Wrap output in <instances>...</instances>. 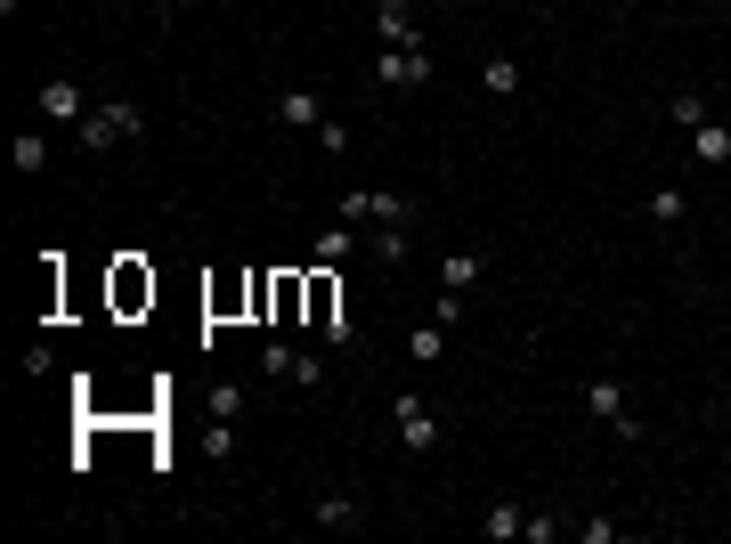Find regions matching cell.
<instances>
[{"instance_id":"cell-1","label":"cell","mask_w":731,"mask_h":544,"mask_svg":"<svg viewBox=\"0 0 731 544\" xmlns=\"http://www.w3.org/2000/svg\"><path fill=\"white\" fill-rule=\"evenodd\" d=\"M139 131H146V114L131 107V98H107V107H90V114L74 122V138L90 146V155H114V146H131Z\"/></svg>"},{"instance_id":"cell-2","label":"cell","mask_w":731,"mask_h":544,"mask_svg":"<svg viewBox=\"0 0 731 544\" xmlns=\"http://www.w3.org/2000/svg\"><path fill=\"white\" fill-rule=\"evenodd\" d=\"M261 374H268V382L325 390V358H309V349H292V342H268V349H261Z\"/></svg>"},{"instance_id":"cell-3","label":"cell","mask_w":731,"mask_h":544,"mask_svg":"<svg viewBox=\"0 0 731 544\" xmlns=\"http://www.w3.org/2000/svg\"><path fill=\"white\" fill-rule=\"evenodd\" d=\"M423 81H431V49H423V41L374 57V90H423Z\"/></svg>"},{"instance_id":"cell-4","label":"cell","mask_w":731,"mask_h":544,"mask_svg":"<svg viewBox=\"0 0 731 544\" xmlns=\"http://www.w3.org/2000/svg\"><path fill=\"white\" fill-rule=\"evenodd\" d=\"M390 423H399V438H407V455H431L439 447V414L414 399V390H399V407H390Z\"/></svg>"},{"instance_id":"cell-5","label":"cell","mask_w":731,"mask_h":544,"mask_svg":"<svg viewBox=\"0 0 731 544\" xmlns=\"http://www.w3.org/2000/svg\"><path fill=\"white\" fill-rule=\"evenodd\" d=\"M309 520H318V529H366V512H358V496H342V488H318L309 496Z\"/></svg>"},{"instance_id":"cell-6","label":"cell","mask_w":731,"mask_h":544,"mask_svg":"<svg viewBox=\"0 0 731 544\" xmlns=\"http://www.w3.org/2000/svg\"><path fill=\"white\" fill-rule=\"evenodd\" d=\"M374 33H383V49H414V0H383V9H374Z\"/></svg>"},{"instance_id":"cell-7","label":"cell","mask_w":731,"mask_h":544,"mask_svg":"<svg viewBox=\"0 0 731 544\" xmlns=\"http://www.w3.org/2000/svg\"><path fill=\"white\" fill-rule=\"evenodd\" d=\"M81 114H90L81 107V81H66V74L41 81V122H81Z\"/></svg>"},{"instance_id":"cell-8","label":"cell","mask_w":731,"mask_h":544,"mask_svg":"<svg viewBox=\"0 0 731 544\" xmlns=\"http://www.w3.org/2000/svg\"><path fill=\"white\" fill-rule=\"evenodd\" d=\"M277 122H285V131H318V122H325V98H318V90H277Z\"/></svg>"},{"instance_id":"cell-9","label":"cell","mask_w":731,"mask_h":544,"mask_svg":"<svg viewBox=\"0 0 731 544\" xmlns=\"http://www.w3.org/2000/svg\"><path fill=\"white\" fill-rule=\"evenodd\" d=\"M691 163H699V171H731V131H723V122H699V131H691Z\"/></svg>"},{"instance_id":"cell-10","label":"cell","mask_w":731,"mask_h":544,"mask_svg":"<svg viewBox=\"0 0 731 544\" xmlns=\"http://www.w3.org/2000/svg\"><path fill=\"white\" fill-rule=\"evenodd\" d=\"M585 414H594V423H625V382H610V374H601V382H585Z\"/></svg>"},{"instance_id":"cell-11","label":"cell","mask_w":731,"mask_h":544,"mask_svg":"<svg viewBox=\"0 0 731 544\" xmlns=\"http://www.w3.org/2000/svg\"><path fill=\"white\" fill-rule=\"evenodd\" d=\"M366 227H414V203H407V196H383V187H366Z\"/></svg>"},{"instance_id":"cell-12","label":"cell","mask_w":731,"mask_h":544,"mask_svg":"<svg viewBox=\"0 0 731 544\" xmlns=\"http://www.w3.org/2000/svg\"><path fill=\"white\" fill-rule=\"evenodd\" d=\"M479 277H488V253H447V260H439V285H447V292H472Z\"/></svg>"},{"instance_id":"cell-13","label":"cell","mask_w":731,"mask_h":544,"mask_svg":"<svg viewBox=\"0 0 731 544\" xmlns=\"http://www.w3.org/2000/svg\"><path fill=\"white\" fill-rule=\"evenodd\" d=\"M479 529H488L496 544H520V536H529V504H488V520H479Z\"/></svg>"},{"instance_id":"cell-14","label":"cell","mask_w":731,"mask_h":544,"mask_svg":"<svg viewBox=\"0 0 731 544\" xmlns=\"http://www.w3.org/2000/svg\"><path fill=\"white\" fill-rule=\"evenodd\" d=\"M407 358H414V366H439V358H447V325H439V318L414 325V333H407Z\"/></svg>"},{"instance_id":"cell-15","label":"cell","mask_w":731,"mask_h":544,"mask_svg":"<svg viewBox=\"0 0 731 544\" xmlns=\"http://www.w3.org/2000/svg\"><path fill=\"white\" fill-rule=\"evenodd\" d=\"M642 212H651L658 227H683V212H691V196H683V187H658V196H642Z\"/></svg>"},{"instance_id":"cell-16","label":"cell","mask_w":731,"mask_h":544,"mask_svg":"<svg viewBox=\"0 0 731 544\" xmlns=\"http://www.w3.org/2000/svg\"><path fill=\"white\" fill-rule=\"evenodd\" d=\"M350 253H358V236H350V220H342V227H325V236H318V268H342Z\"/></svg>"},{"instance_id":"cell-17","label":"cell","mask_w":731,"mask_h":544,"mask_svg":"<svg viewBox=\"0 0 731 544\" xmlns=\"http://www.w3.org/2000/svg\"><path fill=\"white\" fill-rule=\"evenodd\" d=\"M479 81H488L496 98H520V66H512V57H488V66H479Z\"/></svg>"},{"instance_id":"cell-18","label":"cell","mask_w":731,"mask_h":544,"mask_svg":"<svg viewBox=\"0 0 731 544\" xmlns=\"http://www.w3.org/2000/svg\"><path fill=\"white\" fill-rule=\"evenodd\" d=\"M16 171H49V138L41 131H16Z\"/></svg>"},{"instance_id":"cell-19","label":"cell","mask_w":731,"mask_h":544,"mask_svg":"<svg viewBox=\"0 0 731 544\" xmlns=\"http://www.w3.org/2000/svg\"><path fill=\"white\" fill-rule=\"evenodd\" d=\"M666 114H675L683 131H699V122H707V98H699V90H675V98H666Z\"/></svg>"},{"instance_id":"cell-20","label":"cell","mask_w":731,"mask_h":544,"mask_svg":"<svg viewBox=\"0 0 731 544\" xmlns=\"http://www.w3.org/2000/svg\"><path fill=\"white\" fill-rule=\"evenodd\" d=\"M244 414V390L236 382H212V423H236Z\"/></svg>"},{"instance_id":"cell-21","label":"cell","mask_w":731,"mask_h":544,"mask_svg":"<svg viewBox=\"0 0 731 544\" xmlns=\"http://www.w3.org/2000/svg\"><path fill=\"white\" fill-rule=\"evenodd\" d=\"M407 236H414V227H374V253H383V260H407Z\"/></svg>"},{"instance_id":"cell-22","label":"cell","mask_w":731,"mask_h":544,"mask_svg":"<svg viewBox=\"0 0 731 544\" xmlns=\"http://www.w3.org/2000/svg\"><path fill=\"white\" fill-rule=\"evenodd\" d=\"M577 544H618V520H577Z\"/></svg>"},{"instance_id":"cell-23","label":"cell","mask_w":731,"mask_h":544,"mask_svg":"<svg viewBox=\"0 0 731 544\" xmlns=\"http://www.w3.org/2000/svg\"><path fill=\"white\" fill-rule=\"evenodd\" d=\"M318 146H325V155H350V131H342V122L325 114V122H318Z\"/></svg>"},{"instance_id":"cell-24","label":"cell","mask_w":731,"mask_h":544,"mask_svg":"<svg viewBox=\"0 0 731 544\" xmlns=\"http://www.w3.org/2000/svg\"><path fill=\"white\" fill-rule=\"evenodd\" d=\"M155 9H171V0H155Z\"/></svg>"}]
</instances>
